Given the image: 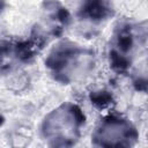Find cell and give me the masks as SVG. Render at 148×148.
Returning a JSON list of instances; mask_svg holds the SVG:
<instances>
[{
  "label": "cell",
  "instance_id": "1",
  "mask_svg": "<svg viewBox=\"0 0 148 148\" xmlns=\"http://www.w3.org/2000/svg\"><path fill=\"white\" fill-rule=\"evenodd\" d=\"M84 124V114L74 104L54 110L43 124L44 136L52 146H72L79 138V128Z\"/></svg>",
  "mask_w": 148,
  "mask_h": 148
},
{
  "label": "cell",
  "instance_id": "2",
  "mask_svg": "<svg viewBox=\"0 0 148 148\" xmlns=\"http://www.w3.org/2000/svg\"><path fill=\"white\" fill-rule=\"evenodd\" d=\"M94 143L103 147L124 146L128 147L135 143L138 132L135 127L126 119L119 117H106L94 133Z\"/></svg>",
  "mask_w": 148,
  "mask_h": 148
},
{
  "label": "cell",
  "instance_id": "3",
  "mask_svg": "<svg viewBox=\"0 0 148 148\" xmlns=\"http://www.w3.org/2000/svg\"><path fill=\"white\" fill-rule=\"evenodd\" d=\"M113 14V9L108 0H84L79 15L91 21L106 20Z\"/></svg>",
  "mask_w": 148,
  "mask_h": 148
},
{
  "label": "cell",
  "instance_id": "4",
  "mask_svg": "<svg viewBox=\"0 0 148 148\" xmlns=\"http://www.w3.org/2000/svg\"><path fill=\"white\" fill-rule=\"evenodd\" d=\"M117 49L114 51L121 53V54H127L133 45H134V39H133V34L128 27L120 28L118 34H117Z\"/></svg>",
  "mask_w": 148,
  "mask_h": 148
},
{
  "label": "cell",
  "instance_id": "5",
  "mask_svg": "<svg viewBox=\"0 0 148 148\" xmlns=\"http://www.w3.org/2000/svg\"><path fill=\"white\" fill-rule=\"evenodd\" d=\"M110 64L112 68L117 72H125L131 66V61L127 58V56L121 54L114 50L110 52Z\"/></svg>",
  "mask_w": 148,
  "mask_h": 148
},
{
  "label": "cell",
  "instance_id": "6",
  "mask_svg": "<svg viewBox=\"0 0 148 148\" xmlns=\"http://www.w3.org/2000/svg\"><path fill=\"white\" fill-rule=\"evenodd\" d=\"M90 99L91 103L95 104L97 108H105L110 103H112V95L105 90L94 91L90 94Z\"/></svg>",
  "mask_w": 148,
  "mask_h": 148
},
{
  "label": "cell",
  "instance_id": "7",
  "mask_svg": "<svg viewBox=\"0 0 148 148\" xmlns=\"http://www.w3.org/2000/svg\"><path fill=\"white\" fill-rule=\"evenodd\" d=\"M2 123H3V117H2L1 114H0V126L2 125Z\"/></svg>",
  "mask_w": 148,
  "mask_h": 148
}]
</instances>
